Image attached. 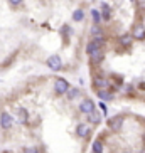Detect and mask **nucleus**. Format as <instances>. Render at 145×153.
<instances>
[{
	"label": "nucleus",
	"mask_w": 145,
	"mask_h": 153,
	"mask_svg": "<svg viewBox=\"0 0 145 153\" xmlns=\"http://www.w3.org/2000/svg\"><path fill=\"white\" fill-rule=\"evenodd\" d=\"M54 91L58 94H66L69 91V82L66 79H63V77H58L54 82Z\"/></svg>",
	"instance_id": "1"
},
{
	"label": "nucleus",
	"mask_w": 145,
	"mask_h": 153,
	"mask_svg": "<svg viewBox=\"0 0 145 153\" xmlns=\"http://www.w3.org/2000/svg\"><path fill=\"white\" fill-rule=\"evenodd\" d=\"M46 64L49 66V69H52V71H59V69L63 68V61H61V57L59 56H49L47 57V61H46Z\"/></svg>",
	"instance_id": "2"
},
{
	"label": "nucleus",
	"mask_w": 145,
	"mask_h": 153,
	"mask_svg": "<svg viewBox=\"0 0 145 153\" xmlns=\"http://www.w3.org/2000/svg\"><path fill=\"white\" fill-rule=\"evenodd\" d=\"M79 111L83 114H90V113L95 111V103L91 101V99H83L81 103H79Z\"/></svg>",
	"instance_id": "3"
},
{
	"label": "nucleus",
	"mask_w": 145,
	"mask_h": 153,
	"mask_svg": "<svg viewBox=\"0 0 145 153\" xmlns=\"http://www.w3.org/2000/svg\"><path fill=\"white\" fill-rule=\"evenodd\" d=\"M12 125H14V118L10 116L9 113H2L0 114V126L4 130H9V128H12Z\"/></svg>",
	"instance_id": "4"
},
{
	"label": "nucleus",
	"mask_w": 145,
	"mask_h": 153,
	"mask_svg": "<svg viewBox=\"0 0 145 153\" xmlns=\"http://www.w3.org/2000/svg\"><path fill=\"white\" fill-rule=\"evenodd\" d=\"M108 126H110V130L120 131V130H122V126H123V116L110 118V120H108Z\"/></svg>",
	"instance_id": "5"
},
{
	"label": "nucleus",
	"mask_w": 145,
	"mask_h": 153,
	"mask_svg": "<svg viewBox=\"0 0 145 153\" xmlns=\"http://www.w3.org/2000/svg\"><path fill=\"white\" fill-rule=\"evenodd\" d=\"M96 94H98V98H100V99H103V101L113 99V94H111V93H110L106 88H105V89H98V91H96Z\"/></svg>",
	"instance_id": "6"
},
{
	"label": "nucleus",
	"mask_w": 145,
	"mask_h": 153,
	"mask_svg": "<svg viewBox=\"0 0 145 153\" xmlns=\"http://www.w3.org/2000/svg\"><path fill=\"white\" fill-rule=\"evenodd\" d=\"M86 116H88V121L93 123V125H98L101 121V113H98V111H93L90 114H86Z\"/></svg>",
	"instance_id": "7"
},
{
	"label": "nucleus",
	"mask_w": 145,
	"mask_h": 153,
	"mask_svg": "<svg viewBox=\"0 0 145 153\" xmlns=\"http://www.w3.org/2000/svg\"><path fill=\"white\" fill-rule=\"evenodd\" d=\"M76 133H78V136L79 138H86L88 136V133H90V128H88L86 125H78V128H76Z\"/></svg>",
	"instance_id": "8"
},
{
	"label": "nucleus",
	"mask_w": 145,
	"mask_h": 153,
	"mask_svg": "<svg viewBox=\"0 0 145 153\" xmlns=\"http://www.w3.org/2000/svg\"><path fill=\"white\" fill-rule=\"evenodd\" d=\"M132 36H133V39H145V27L144 25H137Z\"/></svg>",
	"instance_id": "9"
},
{
	"label": "nucleus",
	"mask_w": 145,
	"mask_h": 153,
	"mask_svg": "<svg viewBox=\"0 0 145 153\" xmlns=\"http://www.w3.org/2000/svg\"><path fill=\"white\" fill-rule=\"evenodd\" d=\"M17 118H19V121H20V123H27L29 114H27V111H25L24 108H19L17 109Z\"/></svg>",
	"instance_id": "10"
},
{
	"label": "nucleus",
	"mask_w": 145,
	"mask_h": 153,
	"mask_svg": "<svg viewBox=\"0 0 145 153\" xmlns=\"http://www.w3.org/2000/svg\"><path fill=\"white\" fill-rule=\"evenodd\" d=\"M83 19H84V12H83L81 9H78V10L72 12V20H74V22H81Z\"/></svg>",
	"instance_id": "11"
},
{
	"label": "nucleus",
	"mask_w": 145,
	"mask_h": 153,
	"mask_svg": "<svg viewBox=\"0 0 145 153\" xmlns=\"http://www.w3.org/2000/svg\"><path fill=\"white\" fill-rule=\"evenodd\" d=\"M66 96H68L69 101H72V99H76L78 96H79V89H76V88H72L71 89V88H69V91L66 93Z\"/></svg>",
	"instance_id": "12"
},
{
	"label": "nucleus",
	"mask_w": 145,
	"mask_h": 153,
	"mask_svg": "<svg viewBox=\"0 0 145 153\" xmlns=\"http://www.w3.org/2000/svg\"><path fill=\"white\" fill-rule=\"evenodd\" d=\"M95 86L98 88V89H105V88L108 86V81H106V79H101V77H96V79H95Z\"/></svg>",
	"instance_id": "13"
},
{
	"label": "nucleus",
	"mask_w": 145,
	"mask_h": 153,
	"mask_svg": "<svg viewBox=\"0 0 145 153\" xmlns=\"http://www.w3.org/2000/svg\"><path fill=\"white\" fill-rule=\"evenodd\" d=\"M93 153H103V143L98 141V140L93 143Z\"/></svg>",
	"instance_id": "14"
},
{
	"label": "nucleus",
	"mask_w": 145,
	"mask_h": 153,
	"mask_svg": "<svg viewBox=\"0 0 145 153\" xmlns=\"http://www.w3.org/2000/svg\"><path fill=\"white\" fill-rule=\"evenodd\" d=\"M24 153H39V148H37V146H25V148H24Z\"/></svg>",
	"instance_id": "15"
},
{
	"label": "nucleus",
	"mask_w": 145,
	"mask_h": 153,
	"mask_svg": "<svg viewBox=\"0 0 145 153\" xmlns=\"http://www.w3.org/2000/svg\"><path fill=\"white\" fill-rule=\"evenodd\" d=\"M100 109H101V113H103V114H106V111H108V109H106V104H105L103 101H100Z\"/></svg>",
	"instance_id": "16"
},
{
	"label": "nucleus",
	"mask_w": 145,
	"mask_h": 153,
	"mask_svg": "<svg viewBox=\"0 0 145 153\" xmlns=\"http://www.w3.org/2000/svg\"><path fill=\"white\" fill-rule=\"evenodd\" d=\"M127 153H130V152H127Z\"/></svg>",
	"instance_id": "17"
}]
</instances>
